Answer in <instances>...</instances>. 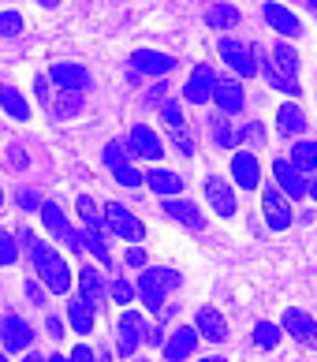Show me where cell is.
Returning <instances> with one entry per match:
<instances>
[{
  "instance_id": "1",
  "label": "cell",
  "mask_w": 317,
  "mask_h": 362,
  "mask_svg": "<svg viewBox=\"0 0 317 362\" xmlns=\"http://www.w3.org/2000/svg\"><path fill=\"white\" fill-rule=\"evenodd\" d=\"M30 262H34V273L42 276V284L49 288V291H56V295H64L71 288V269H68V262L60 258V250H52L49 243H37L30 247Z\"/></svg>"
},
{
  "instance_id": "2",
  "label": "cell",
  "mask_w": 317,
  "mask_h": 362,
  "mask_svg": "<svg viewBox=\"0 0 317 362\" xmlns=\"http://www.w3.org/2000/svg\"><path fill=\"white\" fill-rule=\"evenodd\" d=\"M179 288V273L176 269H142V280H138V295H142V303L150 306V310H157V306L165 303V295L168 291H176Z\"/></svg>"
},
{
  "instance_id": "3",
  "label": "cell",
  "mask_w": 317,
  "mask_h": 362,
  "mask_svg": "<svg viewBox=\"0 0 317 362\" xmlns=\"http://www.w3.org/2000/svg\"><path fill=\"white\" fill-rule=\"evenodd\" d=\"M161 119H165V127L172 131V139H176L179 153L191 157L194 153V135H191V124H187V116H183L179 101H165L161 105Z\"/></svg>"
},
{
  "instance_id": "4",
  "label": "cell",
  "mask_w": 317,
  "mask_h": 362,
  "mask_svg": "<svg viewBox=\"0 0 317 362\" xmlns=\"http://www.w3.org/2000/svg\"><path fill=\"white\" fill-rule=\"evenodd\" d=\"M104 221H109V228H112L120 239H127V243H138V239L146 235V224H142L131 209H124L120 202H109V206H104Z\"/></svg>"
},
{
  "instance_id": "5",
  "label": "cell",
  "mask_w": 317,
  "mask_h": 362,
  "mask_svg": "<svg viewBox=\"0 0 317 362\" xmlns=\"http://www.w3.org/2000/svg\"><path fill=\"white\" fill-rule=\"evenodd\" d=\"M116 347H120V358H131L138 351V344H142V332H146V317H142L138 310H124L120 314V325H116Z\"/></svg>"
},
{
  "instance_id": "6",
  "label": "cell",
  "mask_w": 317,
  "mask_h": 362,
  "mask_svg": "<svg viewBox=\"0 0 317 362\" xmlns=\"http://www.w3.org/2000/svg\"><path fill=\"white\" fill-rule=\"evenodd\" d=\"M261 209H265V224L273 232H284V228H292V206H287V198L280 187H265V194H261Z\"/></svg>"
},
{
  "instance_id": "7",
  "label": "cell",
  "mask_w": 317,
  "mask_h": 362,
  "mask_svg": "<svg viewBox=\"0 0 317 362\" xmlns=\"http://www.w3.org/2000/svg\"><path fill=\"white\" fill-rule=\"evenodd\" d=\"M104 165H109V172L124 187H138L142 183V172L127 160V146L124 142H109V146H104Z\"/></svg>"
},
{
  "instance_id": "8",
  "label": "cell",
  "mask_w": 317,
  "mask_h": 362,
  "mask_svg": "<svg viewBox=\"0 0 317 362\" xmlns=\"http://www.w3.org/2000/svg\"><path fill=\"white\" fill-rule=\"evenodd\" d=\"M220 57L224 64L239 75V78H250V75H258V64H254V52H250L243 42H235V37H220Z\"/></svg>"
},
{
  "instance_id": "9",
  "label": "cell",
  "mask_w": 317,
  "mask_h": 362,
  "mask_svg": "<svg viewBox=\"0 0 317 362\" xmlns=\"http://www.w3.org/2000/svg\"><path fill=\"white\" fill-rule=\"evenodd\" d=\"M213 90H217V71L209 68V64H198V68L191 71V78H187V86H183V98L194 101V105H205L209 98H213Z\"/></svg>"
},
{
  "instance_id": "10",
  "label": "cell",
  "mask_w": 317,
  "mask_h": 362,
  "mask_svg": "<svg viewBox=\"0 0 317 362\" xmlns=\"http://www.w3.org/2000/svg\"><path fill=\"white\" fill-rule=\"evenodd\" d=\"M49 78H52V83H56L60 90H68V93L90 90V71L83 68V64H52Z\"/></svg>"
},
{
  "instance_id": "11",
  "label": "cell",
  "mask_w": 317,
  "mask_h": 362,
  "mask_svg": "<svg viewBox=\"0 0 317 362\" xmlns=\"http://www.w3.org/2000/svg\"><path fill=\"white\" fill-rule=\"evenodd\" d=\"M273 176H276V187L284 191V198H306V176L292 165V160H276L273 165Z\"/></svg>"
},
{
  "instance_id": "12",
  "label": "cell",
  "mask_w": 317,
  "mask_h": 362,
  "mask_svg": "<svg viewBox=\"0 0 317 362\" xmlns=\"http://www.w3.org/2000/svg\"><path fill=\"white\" fill-rule=\"evenodd\" d=\"M205 198H209V209H213L217 217H232L235 213L232 183H224L220 176H205Z\"/></svg>"
},
{
  "instance_id": "13",
  "label": "cell",
  "mask_w": 317,
  "mask_h": 362,
  "mask_svg": "<svg viewBox=\"0 0 317 362\" xmlns=\"http://www.w3.org/2000/svg\"><path fill=\"white\" fill-rule=\"evenodd\" d=\"M127 146H131V153H138V157H146V160H161V157H165L161 139H157L146 124H135V127H131Z\"/></svg>"
},
{
  "instance_id": "14",
  "label": "cell",
  "mask_w": 317,
  "mask_h": 362,
  "mask_svg": "<svg viewBox=\"0 0 317 362\" xmlns=\"http://www.w3.org/2000/svg\"><path fill=\"white\" fill-rule=\"evenodd\" d=\"M284 332H292L302 347H317V321L306 310H287L284 314Z\"/></svg>"
},
{
  "instance_id": "15",
  "label": "cell",
  "mask_w": 317,
  "mask_h": 362,
  "mask_svg": "<svg viewBox=\"0 0 317 362\" xmlns=\"http://www.w3.org/2000/svg\"><path fill=\"white\" fill-rule=\"evenodd\" d=\"M131 68L138 75H168L176 68V57H168V52H153V49H138L135 57H131Z\"/></svg>"
},
{
  "instance_id": "16",
  "label": "cell",
  "mask_w": 317,
  "mask_h": 362,
  "mask_svg": "<svg viewBox=\"0 0 317 362\" xmlns=\"http://www.w3.org/2000/svg\"><path fill=\"white\" fill-rule=\"evenodd\" d=\"M194 329H198V337H205V340H213V344L228 340V321H224V314L213 310V306H202V310H198Z\"/></svg>"
},
{
  "instance_id": "17",
  "label": "cell",
  "mask_w": 317,
  "mask_h": 362,
  "mask_svg": "<svg viewBox=\"0 0 317 362\" xmlns=\"http://www.w3.org/2000/svg\"><path fill=\"white\" fill-rule=\"evenodd\" d=\"M213 98H217V105H220L224 116H235V112L246 105V93H243V86H239V78H217Z\"/></svg>"
},
{
  "instance_id": "18",
  "label": "cell",
  "mask_w": 317,
  "mask_h": 362,
  "mask_svg": "<svg viewBox=\"0 0 317 362\" xmlns=\"http://www.w3.org/2000/svg\"><path fill=\"white\" fill-rule=\"evenodd\" d=\"M42 221H45V228L56 239H64L68 247H75L78 250V239H75V228L68 224V217H64V209L56 206V202H42Z\"/></svg>"
},
{
  "instance_id": "19",
  "label": "cell",
  "mask_w": 317,
  "mask_h": 362,
  "mask_svg": "<svg viewBox=\"0 0 317 362\" xmlns=\"http://www.w3.org/2000/svg\"><path fill=\"white\" fill-rule=\"evenodd\" d=\"M194 344H198V329L179 325V329L165 340V362H183V358L194 351Z\"/></svg>"
},
{
  "instance_id": "20",
  "label": "cell",
  "mask_w": 317,
  "mask_h": 362,
  "mask_svg": "<svg viewBox=\"0 0 317 362\" xmlns=\"http://www.w3.org/2000/svg\"><path fill=\"white\" fill-rule=\"evenodd\" d=\"M232 176H235V183L243 187V191H254V187L261 183V168H258V157L254 153H235L232 157Z\"/></svg>"
},
{
  "instance_id": "21",
  "label": "cell",
  "mask_w": 317,
  "mask_h": 362,
  "mask_svg": "<svg viewBox=\"0 0 317 362\" xmlns=\"http://www.w3.org/2000/svg\"><path fill=\"white\" fill-rule=\"evenodd\" d=\"M0 337H4L8 351H26V347H30V325H26L19 314H8L4 325H0Z\"/></svg>"
},
{
  "instance_id": "22",
  "label": "cell",
  "mask_w": 317,
  "mask_h": 362,
  "mask_svg": "<svg viewBox=\"0 0 317 362\" xmlns=\"http://www.w3.org/2000/svg\"><path fill=\"white\" fill-rule=\"evenodd\" d=\"M265 23L273 26L276 34H284V37H299L302 34V23H299V16H292V11H287L284 4H265Z\"/></svg>"
},
{
  "instance_id": "23",
  "label": "cell",
  "mask_w": 317,
  "mask_h": 362,
  "mask_svg": "<svg viewBox=\"0 0 317 362\" xmlns=\"http://www.w3.org/2000/svg\"><path fill=\"white\" fill-rule=\"evenodd\" d=\"M165 213H168L172 221L194 228V232H198V228H205V217L198 213V206H194V202H183V198H168V202H165Z\"/></svg>"
},
{
  "instance_id": "24",
  "label": "cell",
  "mask_w": 317,
  "mask_h": 362,
  "mask_svg": "<svg viewBox=\"0 0 317 362\" xmlns=\"http://www.w3.org/2000/svg\"><path fill=\"white\" fill-rule=\"evenodd\" d=\"M273 68L276 71H280L284 78H292V83H299V52L292 49V45H287V42H280V45H276L273 49Z\"/></svg>"
},
{
  "instance_id": "25",
  "label": "cell",
  "mask_w": 317,
  "mask_h": 362,
  "mask_svg": "<svg viewBox=\"0 0 317 362\" xmlns=\"http://www.w3.org/2000/svg\"><path fill=\"white\" fill-rule=\"evenodd\" d=\"M276 127L284 131V135H299V131H306V116H302V109L299 105H280V109H276Z\"/></svg>"
},
{
  "instance_id": "26",
  "label": "cell",
  "mask_w": 317,
  "mask_h": 362,
  "mask_svg": "<svg viewBox=\"0 0 317 362\" xmlns=\"http://www.w3.org/2000/svg\"><path fill=\"white\" fill-rule=\"evenodd\" d=\"M94 317H97V314H94V306H90L83 295L68 303V321H71V329H75V332H90V329H94Z\"/></svg>"
},
{
  "instance_id": "27",
  "label": "cell",
  "mask_w": 317,
  "mask_h": 362,
  "mask_svg": "<svg viewBox=\"0 0 317 362\" xmlns=\"http://www.w3.org/2000/svg\"><path fill=\"white\" fill-rule=\"evenodd\" d=\"M78 284H83V299H86L90 306H97V303L104 299V280H101L97 269L83 265V269H78Z\"/></svg>"
},
{
  "instance_id": "28",
  "label": "cell",
  "mask_w": 317,
  "mask_h": 362,
  "mask_svg": "<svg viewBox=\"0 0 317 362\" xmlns=\"http://www.w3.org/2000/svg\"><path fill=\"white\" fill-rule=\"evenodd\" d=\"M142 183H150V191H157V194H179L183 191L179 176H172L165 168H150L146 176H142Z\"/></svg>"
},
{
  "instance_id": "29",
  "label": "cell",
  "mask_w": 317,
  "mask_h": 362,
  "mask_svg": "<svg viewBox=\"0 0 317 362\" xmlns=\"http://www.w3.org/2000/svg\"><path fill=\"white\" fill-rule=\"evenodd\" d=\"M205 23L213 26V30H232V26H239V8L235 4H213L205 11Z\"/></svg>"
},
{
  "instance_id": "30",
  "label": "cell",
  "mask_w": 317,
  "mask_h": 362,
  "mask_svg": "<svg viewBox=\"0 0 317 362\" xmlns=\"http://www.w3.org/2000/svg\"><path fill=\"white\" fill-rule=\"evenodd\" d=\"M75 239H78V250H90V254H94V258H97L101 265H109V262H112L101 232H94V228H86V232H75Z\"/></svg>"
},
{
  "instance_id": "31",
  "label": "cell",
  "mask_w": 317,
  "mask_h": 362,
  "mask_svg": "<svg viewBox=\"0 0 317 362\" xmlns=\"http://www.w3.org/2000/svg\"><path fill=\"white\" fill-rule=\"evenodd\" d=\"M0 109H4L8 116H16V119L30 116V105L23 101V93H19L16 86H0Z\"/></svg>"
},
{
  "instance_id": "32",
  "label": "cell",
  "mask_w": 317,
  "mask_h": 362,
  "mask_svg": "<svg viewBox=\"0 0 317 362\" xmlns=\"http://www.w3.org/2000/svg\"><path fill=\"white\" fill-rule=\"evenodd\" d=\"M287 160H292L299 172H317V142H295Z\"/></svg>"
},
{
  "instance_id": "33",
  "label": "cell",
  "mask_w": 317,
  "mask_h": 362,
  "mask_svg": "<svg viewBox=\"0 0 317 362\" xmlns=\"http://www.w3.org/2000/svg\"><path fill=\"white\" fill-rule=\"evenodd\" d=\"M209 131H213V142L220 146V150H228V146H235V131L228 124V116H209Z\"/></svg>"
},
{
  "instance_id": "34",
  "label": "cell",
  "mask_w": 317,
  "mask_h": 362,
  "mask_svg": "<svg viewBox=\"0 0 317 362\" xmlns=\"http://www.w3.org/2000/svg\"><path fill=\"white\" fill-rule=\"evenodd\" d=\"M78 217H83L86 228H94V232H104V217L97 213L94 206V198H86V194H78Z\"/></svg>"
},
{
  "instance_id": "35",
  "label": "cell",
  "mask_w": 317,
  "mask_h": 362,
  "mask_svg": "<svg viewBox=\"0 0 317 362\" xmlns=\"http://www.w3.org/2000/svg\"><path fill=\"white\" fill-rule=\"evenodd\" d=\"M254 344L273 351V347L280 344V325H273V321H258V325H254Z\"/></svg>"
},
{
  "instance_id": "36",
  "label": "cell",
  "mask_w": 317,
  "mask_h": 362,
  "mask_svg": "<svg viewBox=\"0 0 317 362\" xmlns=\"http://www.w3.org/2000/svg\"><path fill=\"white\" fill-rule=\"evenodd\" d=\"M78 109H83V93H64L60 101H52V116H60V119L75 116Z\"/></svg>"
},
{
  "instance_id": "37",
  "label": "cell",
  "mask_w": 317,
  "mask_h": 362,
  "mask_svg": "<svg viewBox=\"0 0 317 362\" xmlns=\"http://www.w3.org/2000/svg\"><path fill=\"white\" fill-rule=\"evenodd\" d=\"M23 30V16L19 11H0V37H16Z\"/></svg>"
},
{
  "instance_id": "38",
  "label": "cell",
  "mask_w": 317,
  "mask_h": 362,
  "mask_svg": "<svg viewBox=\"0 0 317 362\" xmlns=\"http://www.w3.org/2000/svg\"><path fill=\"white\" fill-rule=\"evenodd\" d=\"M16 258H19V243H16V235L0 232V265H11Z\"/></svg>"
},
{
  "instance_id": "39",
  "label": "cell",
  "mask_w": 317,
  "mask_h": 362,
  "mask_svg": "<svg viewBox=\"0 0 317 362\" xmlns=\"http://www.w3.org/2000/svg\"><path fill=\"white\" fill-rule=\"evenodd\" d=\"M112 299H116V303H131V299H135V288H131L124 276H116V280H112Z\"/></svg>"
},
{
  "instance_id": "40",
  "label": "cell",
  "mask_w": 317,
  "mask_h": 362,
  "mask_svg": "<svg viewBox=\"0 0 317 362\" xmlns=\"http://www.w3.org/2000/svg\"><path fill=\"white\" fill-rule=\"evenodd\" d=\"M127 265H131V269H146V250H142V247H131V250H127Z\"/></svg>"
},
{
  "instance_id": "41",
  "label": "cell",
  "mask_w": 317,
  "mask_h": 362,
  "mask_svg": "<svg viewBox=\"0 0 317 362\" xmlns=\"http://www.w3.org/2000/svg\"><path fill=\"white\" fill-rule=\"evenodd\" d=\"M71 362H97V355H94V351H90V347H86V344H78V347H75V351H71Z\"/></svg>"
},
{
  "instance_id": "42",
  "label": "cell",
  "mask_w": 317,
  "mask_h": 362,
  "mask_svg": "<svg viewBox=\"0 0 317 362\" xmlns=\"http://www.w3.org/2000/svg\"><path fill=\"white\" fill-rule=\"evenodd\" d=\"M19 206H23V209H42V198H37L34 191H23V194H19Z\"/></svg>"
},
{
  "instance_id": "43",
  "label": "cell",
  "mask_w": 317,
  "mask_h": 362,
  "mask_svg": "<svg viewBox=\"0 0 317 362\" xmlns=\"http://www.w3.org/2000/svg\"><path fill=\"white\" fill-rule=\"evenodd\" d=\"M8 165H11V168H23V165H26V157H23L19 146H11V150H8Z\"/></svg>"
},
{
  "instance_id": "44",
  "label": "cell",
  "mask_w": 317,
  "mask_h": 362,
  "mask_svg": "<svg viewBox=\"0 0 317 362\" xmlns=\"http://www.w3.org/2000/svg\"><path fill=\"white\" fill-rule=\"evenodd\" d=\"M26 299H30V303H37V306H42V299H45V295H42V288H37L34 280H26Z\"/></svg>"
},
{
  "instance_id": "45",
  "label": "cell",
  "mask_w": 317,
  "mask_h": 362,
  "mask_svg": "<svg viewBox=\"0 0 317 362\" xmlns=\"http://www.w3.org/2000/svg\"><path fill=\"white\" fill-rule=\"evenodd\" d=\"M142 340H146L150 347H157V344H161L165 337H161V329H146V332H142Z\"/></svg>"
},
{
  "instance_id": "46",
  "label": "cell",
  "mask_w": 317,
  "mask_h": 362,
  "mask_svg": "<svg viewBox=\"0 0 317 362\" xmlns=\"http://www.w3.org/2000/svg\"><path fill=\"white\" fill-rule=\"evenodd\" d=\"M45 325H49V332H52V337H64V325H60V317H49Z\"/></svg>"
},
{
  "instance_id": "47",
  "label": "cell",
  "mask_w": 317,
  "mask_h": 362,
  "mask_svg": "<svg viewBox=\"0 0 317 362\" xmlns=\"http://www.w3.org/2000/svg\"><path fill=\"white\" fill-rule=\"evenodd\" d=\"M165 93H168L165 86H153V90H150V101H161V98H165Z\"/></svg>"
},
{
  "instance_id": "48",
  "label": "cell",
  "mask_w": 317,
  "mask_h": 362,
  "mask_svg": "<svg viewBox=\"0 0 317 362\" xmlns=\"http://www.w3.org/2000/svg\"><path fill=\"white\" fill-rule=\"evenodd\" d=\"M23 362H45V358H42V355H37V351H34V347H30V351H26V355H23Z\"/></svg>"
},
{
  "instance_id": "49",
  "label": "cell",
  "mask_w": 317,
  "mask_h": 362,
  "mask_svg": "<svg viewBox=\"0 0 317 362\" xmlns=\"http://www.w3.org/2000/svg\"><path fill=\"white\" fill-rule=\"evenodd\" d=\"M306 194H310V198H317V176H313V180L306 183Z\"/></svg>"
},
{
  "instance_id": "50",
  "label": "cell",
  "mask_w": 317,
  "mask_h": 362,
  "mask_svg": "<svg viewBox=\"0 0 317 362\" xmlns=\"http://www.w3.org/2000/svg\"><path fill=\"white\" fill-rule=\"evenodd\" d=\"M37 4H45V8H56V4H60V0H37Z\"/></svg>"
},
{
  "instance_id": "51",
  "label": "cell",
  "mask_w": 317,
  "mask_h": 362,
  "mask_svg": "<svg viewBox=\"0 0 317 362\" xmlns=\"http://www.w3.org/2000/svg\"><path fill=\"white\" fill-rule=\"evenodd\" d=\"M202 362H228V358H220V355H209V358H202Z\"/></svg>"
},
{
  "instance_id": "52",
  "label": "cell",
  "mask_w": 317,
  "mask_h": 362,
  "mask_svg": "<svg viewBox=\"0 0 317 362\" xmlns=\"http://www.w3.org/2000/svg\"><path fill=\"white\" fill-rule=\"evenodd\" d=\"M45 362H71V358H64V355H52V358H45Z\"/></svg>"
},
{
  "instance_id": "53",
  "label": "cell",
  "mask_w": 317,
  "mask_h": 362,
  "mask_svg": "<svg viewBox=\"0 0 317 362\" xmlns=\"http://www.w3.org/2000/svg\"><path fill=\"white\" fill-rule=\"evenodd\" d=\"M97 362H112V358H109V351H101V355H97Z\"/></svg>"
},
{
  "instance_id": "54",
  "label": "cell",
  "mask_w": 317,
  "mask_h": 362,
  "mask_svg": "<svg viewBox=\"0 0 317 362\" xmlns=\"http://www.w3.org/2000/svg\"><path fill=\"white\" fill-rule=\"evenodd\" d=\"M310 4H313V11H317V0H310Z\"/></svg>"
},
{
  "instance_id": "55",
  "label": "cell",
  "mask_w": 317,
  "mask_h": 362,
  "mask_svg": "<svg viewBox=\"0 0 317 362\" xmlns=\"http://www.w3.org/2000/svg\"><path fill=\"white\" fill-rule=\"evenodd\" d=\"M0 202H4V191H0Z\"/></svg>"
},
{
  "instance_id": "56",
  "label": "cell",
  "mask_w": 317,
  "mask_h": 362,
  "mask_svg": "<svg viewBox=\"0 0 317 362\" xmlns=\"http://www.w3.org/2000/svg\"><path fill=\"white\" fill-rule=\"evenodd\" d=\"M0 362H8V358H4V355H0Z\"/></svg>"
},
{
  "instance_id": "57",
  "label": "cell",
  "mask_w": 317,
  "mask_h": 362,
  "mask_svg": "<svg viewBox=\"0 0 317 362\" xmlns=\"http://www.w3.org/2000/svg\"><path fill=\"white\" fill-rule=\"evenodd\" d=\"M0 325H4V321H0Z\"/></svg>"
}]
</instances>
